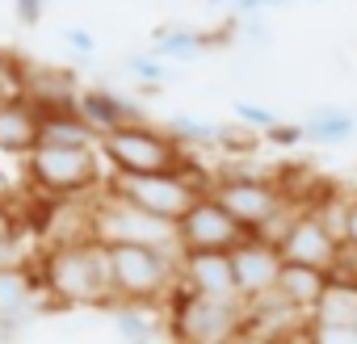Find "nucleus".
Returning a JSON list of instances; mask_svg holds the SVG:
<instances>
[{"label": "nucleus", "mask_w": 357, "mask_h": 344, "mask_svg": "<svg viewBox=\"0 0 357 344\" xmlns=\"http://www.w3.org/2000/svg\"><path fill=\"white\" fill-rule=\"evenodd\" d=\"M0 265H30L26 260V223L0 206Z\"/></svg>", "instance_id": "obj_25"}, {"label": "nucleus", "mask_w": 357, "mask_h": 344, "mask_svg": "<svg viewBox=\"0 0 357 344\" xmlns=\"http://www.w3.org/2000/svg\"><path fill=\"white\" fill-rule=\"evenodd\" d=\"M248 231L206 194L190 206V214L176 223V248L181 252H231L236 244H244Z\"/></svg>", "instance_id": "obj_9"}, {"label": "nucleus", "mask_w": 357, "mask_h": 344, "mask_svg": "<svg viewBox=\"0 0 357 344\" xmlns=\"http://www.w3.org/2000/svg\"><path fill=\"white\" fill-rule=\"evenodd\" d=\"M38 147H97V130L80 118L76 105H59V109H38Z\"/></svg>", "instance_id": "obj_18"}, {"label": "nucleus", "mask_w": 357, "mask_h": 344, "mask_svg": "<svg viewBox=\"0 0 357 344\" xmlns=\"http://www.w3.org/2000/svg\"><path fill=\"white\" fill-rule=\"evenodd\" d=\"M315 323H340V327H357V281H344V277H328L315 311H311Z\"/></svg>", "instance_id": "obj_22"}, {"label": "nucleus", "mask_w": 357, "mask_h": 344, "mask_svg": "<svg viewBox=\"0 0 357 344\" xmlns=\"http://www.w3.org/2000/svg\"><path fill=\"white\" fill-rule=\"evenodd\" d=\"M231 122H240L244 130L265 134V130H273L282 122V114L269 109V105H261V101H231Z\"/></svg>", "instance_id": "obj_26"}, {"label": "nucleus", "mask_w": 357, "mask_h": 344, "mask_svg": "<svg viewBox=\"0 0 357 344\" xmlns=\"http://www.w3.org/2000/svg\"><path fill=\"white\" fill-rule=\"evenodd\" d=\"M211 181L202 168L194 172H147V177H126V172H105V189L118 194L122 202L164 219V223H181L198 198L211 194Z\"/></svg>", "instance_id": "obj_6"}, {"label": "nucleus", "mask_w": 357, "mask_h": 344, "mask_svg": "<svg viewBox=\"0 0 357 344\" xmlns=\"http://www.w3.org/2000/svg\"><path fill=\"white\" fill-rule=\"evenodd\" d=\"M43 311H47V298L34 265H0V323L26 336Z\"/></svg>", "instance_id": "obj_11"}, {"label": "nucleus", "mask_w": 357, "mask_h": 344, "mask_svg": "<svg viewBox=\"0 0 357 344\" xmlns=\"http://www.w3.org/2000/svg\"><path fill=\"white\" fill-rule=\"evenodd\" d=\"M168 344H227L248 327L244 298H206L176 286L164 302Z\"/></svg>", "instance_id": "obj_3"}, {"label": "nucleus", "mask_w": 357, "mask_h": 344, "mask_svg": "<svg viewBox=\"0 0 357 344\" xmlns=\"http://www.w3.org/2000/svg\"><path fill=\"white\" fill-rule=\"evenodd\" d=\"M164 130L181 143V147H219L223 143V122H211V118H194V114H176L164 122Z\"/></svg>", "instance_id": "obj_23"}, {"label": "nucleus", "mask_w": 357, "mask_h": 344, "mask_svg": "<svg viewBox=\"0 0 357 344\" xmlns=\"http://www.w3.org/2000/svg\"><path fill=\"white\" fill-rule=\"evenodd\" d=\"M22 172L38 198H89L105 185V159L97 147H34L22 159Z\"/></svg>", "instance_id": "obj_5"}, {"label": "nucleus", "mask_w": 357, "mask_h": 344, "mask_svg": "<svg viewBox=\"0 0 357 344\" xmlns=\"http://www.w3.org/2000/svg\"><path fill=\"white\" fill-rule=\"evenodd\" d=\"M328 277H332V273H324V269L282 265V273H278V294H282V298L303 315V319H311V311H315V302H319V294H324Z\"/></svg>", "instance_id": "obj_21"}, {"label": "nucleus", "mask_w": 357, "mask_h": 344, "mask_svg": "<svg viewBox=\"0 0 357 344\" xmlns=\"http://www.w3.org/2000/svg\"><path fill=\"white\" fill-rule=\"evenodd\" d=\"M307 344H357V327H340V323H315V319H307Z\"/></svg>", "instance_id": "obj_29"}, {"label": "nucleus", "mask_w": 357, "mask_h": 344, "mask_svg": "<svg viewBox=\"0 0 357 344\" xmlns=\"http://www.w3.org/2000/svg\"><path fill=\"white\" fill-rule=\"evenodd\" d=\"M211 198L248 231V235H261L282 210L298 206L282 177H265V172H219L211 181Z\"/></svg>", "instance_id": "obj_7"}, {"label": "nucleus", "mask_w": 357, "mask_h": 344, "mask_svg": "<svg viewBox=\"0 0 357 344\" xmlns=\"http://www.w3.org/2000/svg\"><path fill=\"white\" fill-rule=\"evenodd\" d=\"M76 109H80V118H84L97 134H109V130H122V126L147 122V109H143L135 97H122V93H114V88H105V84H89V88H80Z\"/></svg>", "instance_id": "obj_14"}, {"label": "nucleus", "mask_w": 357, "mask_h": 344, "mask_svg": "<svg viewBox=\"0 0 357 344\" xmlns=\"http://www.w3.org/2000/svg\"><path fill=\"white\" fill-rule=\"evenodd\" d=\"M298 122L307 130V143H319V147H340L357 134V114L349 105H315Z\"/></svg>", "instance_id": "obj_20"}, {"label": "nucleus", "mask_w": 357, "mask_h": 344, "mask_svg": "<svg viewBox=\"0 0 357 344\" xmlns=\"http://www.w3.org/2000/svg\"><path fill=\"white\" fill-rule=\"evenodd\" d=\"M80 76L72 68H51V63H22V80L17 93L38 105V109H59V105H76L80 97Z\"/></svg>", "instance_id": "obj_15"}, {"label": "nucleus", "mask_w": 357, "mask_h": 344, "mask_svg": "<svg viewBox=\"0 0 357 344\" xmlns=\"http://www.w3.org/2000/svg\"><path fill=\"white\" fill-rule=\"evenodd\" d=\"M282 265H286V260H282V248L269 244V240H261V235H248L244 244H236V248H231V269H236V290H240V298L252 302V298L269 294V290L278 286Z\"/></svg>", "instance_id": "obj_12"}, {"label": "nucleus", "mask_w": 357, "mask_h": 344, "mask_svg": "<svg viewBox=\"0 0 357 344\" xmlns=\"http://www.w3.org/2000/svg\"><path fill=\"white\" fill-rule=\"evenodd\" d=\"M9 97H13V88H0V105H5V101H9Z\"/></svg>", "instance_id": "obj_38"}, {"label": "nucleus", "mask_w": 357, "mask_h": 344, "mask_svg": "<svg viewBox=\"0 0 357 344\" xmlns=\"http://www.w3.org/2000/svg\"><path fill=\"white\" fill-rule=\"evenodd\" d=\"M105 323H109L118 344H160V340H168L164 306L151 311L147 302H109L105 306Z\"/></svg>", "instance_id": "obj_16"}, {"label": "nucleus", "mask_w": 357, "mask_h": 344, "mask_svg": "<svg viewBox=\"0 0 357 344\" xmlns=\"http://www.w3.org/2000/svg\"><path fill=\"white\" fill-rule=\"evenodd\" d=\"M38 105H30L22 93H13L0 105V155H30L38 147Z\"/></svg>", "instance_id": "obj_17"}, {"label": "nucleus", "mask_w": 357, "mask_h": 344, "mask_svg": "<svg viewBox=\"0 0 357 344\" xmlns=\"http://www.w3.org/2000/svg\"><path fill=\"white\" fill-rule=\"evenodd\" d=\"M261 139L273 143V147H303V143H307V130H303V122H286V118H282V122H278L273 130H265Z\"/></svg>", "instance_id": "obj_30"}, {"label": "nucleus", "mask_w": 357, "mask_h": 344, "mask_svg": "<svg viewBox=\"0 0 357 344\" xmlns=\"http://www.w3.org/2000/svg\"><path fill=\"white\" fill-rule=\"evenodd\" d=\"M109 252V290L114 302H147L164 306L176 290V248H147V244H118Z\"/></svg>", "instance_id": "obj_4"}, {"label": "nucleus", "mask_w": 357, "mask_h": 344, "mask_svg": "<svg viewBox=\"0 0 357 344\" xmlns=\"http://www.w3.org/2000/svg\"><path fill=\"white\" fill-rule=\"evenodd\" d=\"M227 344H278V340H273L269 331H261V327H244V331H240L236 340H227Z\"/></svg>", "instance_id": "obj_35"}, {"label": "nucleus", "mask_w": 357, "mask_h": 344, "mask_svg": "<svg viewBox=\"0 0 357 344\" xmlns=\"http://www.w3.org/2000/svg\"><path fill=\"white\" fill-rule=\"evenodd\" d=\"M17 80H22V59L0 47V88H13L17 93Z\"/></svg>", "instance_id": "obj_33"}, {"label": "nucleus", "mask_w": 357, "mask_h": 344, "mask_svg": "<svg viewBox=\"0 0 357 344\" xmlns=\"http://www.w3.org/2000/svg\"><path fill=\"white\" fill-rule=\"evenodd\" d=\"M147 51L160 55L164 63H190L198 55H206V30H194V26H155L151 38H147Z\"/></svg>", "instance_id": "obj_19"}, {"label": "nucleus", "mask_w": 357, "mask_h": 344, "mask_svg": "<svg viewBox=\"0 0 357 344\" xmlns=\"http://www.w3.org/2000/svg\"><path fill=\"white\" fill-rule=\"evenodd\" d=\"M93 240L105 248L118 244H147V248H176V223H164L130 202H122L118 194H109L105 185L93 194ZM181 252V248H176Z\"/></svg>", "instance_id": "obj_8"}, {"label": "nucleus", "mask_w": 357, "mask_h": 344, "mask_svg": "<svg viewBox=\"0 0 357 344\" xmlns=\"http://www.w3.org/2000/svg\"><path fill=\"white\" fill-rule=\"evenodd\" d=\"M294 0H236L231 5V17H257V13H282L290 9Z\"/></svg>", "instance_id": "obj_32"}, {"label": "nucleus", "mask_w": 357, "mask_h": 344, "mask_svg": "<svg viewBox=\"0 0 357 344\" xmlns=\"http://www.w3.org/2000/svg\"><path fill=\"white\" fill-rule=\"evenodd\" d=\"M122 72H126L135 84H143L147 93H155V88H164V84L172 80V63H164V59L151 55V51H130V55L122 59Z\"/></svg>", "instance_id": "obj_24"}, {"label": "nucleus", "mask_w": 357, "mask_h": 344, "mask_svg": "<svg viewBox=\"0 0 357 344\" xmlns=\"http://www.w3.org/2000/svg\"><path fill=\"white\" fill-rule=\"evenodd\" d=\"M273 340H278V344H307V323H303V327H290V331H278Z\"/></svg>", "instance_id": "obj_36"}, {"label": "nucleus", "mask_w": 357, "mask_h": 344, "mask_svg": "<svg viewBox=\"0 0 357 344\" xmlns=\"http://www.w3.org/2000/svg\"><path fill=\"white\" fill-rule=\"evenodd\" d=\"M231 5L236 0H206V9H227V13H231Z\"/></svg>", "instance_id": "obj_37"}, {"label": "nucleus", "mask_w": 357, "mask_h": 344, "mask_svg": "<svg viewBox=\"0 0 357 344\" xmlns=\"http://www.w3.org/2000/svg\"><path fill=\"white\" fill-rule=\"evenodd\" d=\"M278 248H282L286 265H307V269H324V273H332V265L340 256V240L328 231V223L319 219L315 206L294 210V223H290V231Z\"/></svg>", "instance_id": "obj_10"}, {"label": "nucleus", "mask_w": 357, "mask_h": 344, "mask_svg": "<svg viewBox=\"0 0 357 344\" xmlns=\"http://www.w3.org/2000/svg\"><path fill=\"white\" fill-rule=\"evenodd\" d=\"M97 151L105 159V172L147 177V172H194L190 147H181L160 122H135L122 130H109L97 139Z\"/></svg>", "instance_id": "obj_2"}, {"label": "nucleus", "mask_w": 357, "mask_h": 344, "mask_svg": "<svg viewBox=\"0 0 357 344\" xmlns=\"http://www.w3.org/2000/svg\"><path fill=\"white\" fill-rule=\"evenodd\" d=\"M59 42H63V51L72 59H93L97 55V34L89 26H63L59 30Z\"/></svg>", "instance_id": "obj_28"}, {"label": "nucleus", "mask_w": 357, "mask_h": 344, "mask_svg": "<svg viewBox=\"0 0 357 344\" xmlns=\"http://www.w3.org/2000/svg\"><path fill=\"white\" fill-rule=\"evenodd\" d=\"M303 5H324V0H303Z\"/></svg>", "instance_id": "obj_39"}, {"label": "nucleus", "mask_w": 357, "mask_h": 344, "mask_svg": "<svg viewBox=\"0 0 357 344\" xmlns=\"http://www.w3.org/2000/svg\"><path fill=\"white\" fill-rule=\"evenodd\" d=\"M176 286L206 298H240L231 252H181L176 260Z\"/></svg>", "instance_id": "obj_13"}, {"label": "nucleus", "mask_w": 357, "mask_h": 344, "mask_svg": "<svg viewBox=\"0 0 357 344\" xmlns=\"http://www.w3.org/2000/svg\"><path fill=\"white\" fill-rule=\"evenodd\" d=\"M34 273H38L43 298L51 306H97V311H105L114 302L109 252L97 240L43 248L38 260H34Z\"/></svg>", "instance_id": "obj_1"}, {"label": "nucleus", "mask_w": 357, "mask_h": 344, "mask_svg": "<svg viewBox=\"0 0 357 344\" xmlns=\"http://www.w3.org/2000/svg\"><path fill=\"white\" fill-rule=\"evenodd\" d=\"M340 244L357 248V198H349V202H344V240H340Z\"/></svg>", "instance_id": "obj_34"}, {"label": "nucleus", "mask_w": 357, "mask_h": 344, "mask_svg": "<svg viewBox=\"0 0 357 344\" xmlns=\"http://www.w3.org/2000/svg\"><path fill=\"white\" fill-rule=\"evenodd\" d=\"M236 22V42L240 47H269L273 30H269V13H257V17H231Z\"/></svg>", "instance_id": "obj_27"}, {"label": "nucleus", "mask_w": 357, "mask_h": 344, "mask_svg": "<svg viewBox=\"0 0 357 344\" xmlns=\"http://www.w3.org/2000/svg\"><path fill=\"white\" fill-rule=\"evenodd\" d=\"M47 9H51V0H13V17H17V26H22V30L43 26Z\"/></svg>", "instance_id": "obj_31"}]
</instances>
